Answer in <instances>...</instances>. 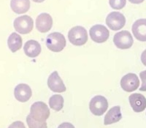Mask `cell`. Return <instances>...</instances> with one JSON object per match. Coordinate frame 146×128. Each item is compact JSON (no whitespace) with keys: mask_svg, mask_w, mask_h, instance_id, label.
Wrapping results in <instances>:
<instances>
[{"mask_svg":"<svg viewBox=\"0 0 146 128\" xmlns=\"http://www.w3.org/2000/svg\"><path fill=\"white\" fill-rule=\"evenodd\" d=\"M58 128H75V127L73 126V125H72L71 123H69V122H64V123L61 124V125L58 127Z\"/></svg>","mask_w":146,"mask_h":128,"instance_id":"cell-24","label":"cell"},{"mask_svg":"<svg viewBox=\"0 0 146 128\" xmlns=\"http://www.w3.org/2000/svg\"><path fill=\"white\" fill-rule=\"evenodd\" d=\"M121 118H122V114H121L120 106L113 107L105 115L104 124L105 125H109L116 123L121 119Z\"/></svg>","mask_w":146,"mask_h":128,"instance_id":"cell-16","label":"cell"},{"mask_svg":"<svg viewBox=\"0 0 146 128\" xmlns=\"http://www.w3.org/2000/svg\"><path fill=\"white\" fill-rule=\"evenodd\" d=\"M14 95L18 101L25 103L31 98L32 91L29 85L25 83H20L15 87L14 90Z\"/></svg>","mask_w":146,"mask_h":128,"instance_id":"cell-12","label":"cell"},{"mask_svg":"<svg viewBox=\"0 0 146 128\" xmlns=\"http://www.w3.org/2000/svg\"><path fill=\"white\" fill-rule=\"evenodd\" d=\"M68 39L72 45L81 46L88 41V33L86 29L81 26L73 27L69 31Z\"/></svg>","mask_w":146,"mask_h":128,"instance_id":"cell-2","label":"cell"},{"mask_svg":"<svg viewBox=\"0 0 146 128\" xmlns=\"http://www.w3.org/2000/svg\"><path fill=\"white\" fill-rule=\"evenodd\" d=\"M141 61L142 63H143L145 66H146V50H145L142 53Z\"/></svg>","mask_w":146,"mask_h":128,"instance_id":"cell-25","label":"cell"},{"mask_svg":"<svg viewBox=\"0 0 146 128\" xmlns=\"http://www.w3.org/2000/svg\"><path fill=\"white\" fill-rule=\"evenodd\" d=\"M7 45L12 52H16L20 50L22 47V38L18 34L13 32L9 36Z\"/></svg>","mask_w":146,"mask_h":128,"instance_id":"cell-18","label":"cell"},{"mask_svg":"<svg viewBox=\"0 0 146 128\" xmlns=\"http://www.w3.org/2000/svg\"><path fill=\"white\" fill-rule=\"evenodd\" d=\"M29 115L36 121L44 122L50 117V110L43 102H36L31 106Z\"/></svg>","mask_w":146,"mask_h":128,"instance_id":"cell-1","label":"cell"},{"mask_svg":"<svg viewBox=\"0 0 146 128\" xmlns=\"http://www.w3.org/2000/svg\"><path fill=\"white\" fill-rule=\"evenodd\" d=\"M132 4H140L144 2V0H129Z\"/></svg>","mask_w":146,"mask_h":128,"instance_id":"cell-26","label":"cell"},{"mask_svg":"<svg viewBox=\"0 0 146 128\" xmlns=\"http://www.w3.org/2000/svg\"><path fill=\"white\" fill-rule=\"evenodd\" d=\"M64 100L63 97L60 95H54L50 97L49 100V105L50 108L54 111H59L63 108L64 106Z\"/></svg>","mask_w":146,"mask_h":128,"instance_id":"cell-19","label":"cell"},{"mask_svg":"<svg viewBox=\"0 0 146 128\" xmlns=\"http://www.w3.org/2000/svg\"><path fill=\"white\" fill-rule=\"evenodd\" d=\"M132 33L139 41L146 42V19H138L133 23Z\"/></svg>","mask_w":146,"mask_h":128,"instance_id":"cell-13","label":"cell"},{"mask_svg":"<svg viewBox=\"0 0 146 128\" xmlns=\"http://www.w3.org/2000/svg\"><path fill=\"white\" fill-rule=\"evenodd\" d=\"M106 24L110 29L118 31L125 26L126 18L124 15L119 12H112L107 16Z\"/></svg>","mask_w":146,"mask_h":128,"instance_id":"cell-6","label":"cell"},{"mask_svg":"<svg viewBox=\"0 0 146 128\" xmlns=\"http://www.w3.org/2000/svg\"><path fill=\"white\" fill-rule=\"evenodd\" d=\"M53 26V18L48 13H41L36 18V28L40 32H48Z\"/></svg>","mask_w":146,"mask_h":128,"instance_id":"cell-11","label":"cell"},{"mask_svg":"<svg viewBox=\"0 0 146 128\" xmlns=\"http://www.w3.org/2000/svg\"><path fill=\"white\" fill-rule=\"evenodd\" d=\"M27 122L29 128H47V122H40L32 118L29 114L27 117Z\"/></svg>","mask_w":146,"mask_h":128,"instance_id":"cell-20","label":"cell"},{"mask_svg":"<svg viewBox=\"0 0 146 128\" xmlns=\"http://www.w3.org/2000/svg\"><path fill=\"white\" fill-rule=\"evenodd\" d=\"M10 7L17 14L25 13L30 8L29 0H11Z\"/></svg>","mask_w":146,"mask_h":128,"instance_id":"cell-17","label":"cell"},{"mask_svg":"<svg viewBox=\"0 0 146 128\" xmlns=\"http://www.w3.org/2000/svg\"><path fill=\"white\" fill-rule=\"evenodd\" d=\"M46 45L51 51L60 52L66 46V39L62 33L53 32L47 37Z\"/></svg>","mask_w":146,"mask_h":128,"instance_id":"cell-3","label":"cell"},{"mask_svg":"<svg viewBox=\"0 0 146 128\" xmlns=\"http://www.w3.org/2000/svg\"><path fill=\"white\" fill-rule=\"evenodd\" d=\"M129 100L135 112L139 113L143 111L146 108V98L141 94H132L129 97Z\"/></svg>","mask_w":146,"mask_h":128,"instance_id":"cell-14","label":"cell"},{"mask_svg":"<svg viewBox=\"0 0 146 128\" xmlns=\"http://www.w3.org/2000/svg\"><path fill=\"white\" fill-rule=\"evenodd\" d=\"M32 1L35 2H36V3H41V2H44L45 0H32Z\"/></svg>","mask_w":146,"mask_h":128,"instance_id":"cell-27","label":"cell"},{"mask_svg":"<svg viewBox=\"0 0 146 128\" xmlns=\"http://www.w3.org/2000/svg\"><path fill=\"white\" fill-rule=\"evenodd\" d=\"M90 37L91 40L97 43H102L108 40L110 36L109 30L101 24H96L90 29Z\"/></svg>","mask_w":146,"mask_h":128,"instance_id":"cell-7","label":"cell"},{"mask_svg":"<svg viewBox=\"0 0 146 128\" xmlns=\"http://www.w3.org/2000/svg\"><path fill=\"white\" fill-rule=\"evenodd\" d=\"M14 28L18 33L26 35L32 32L34 27L33 19L29 15L18 17L14 21Z\"/></svg>","mask_w":146,"mask_h":128,"instance_id":"cell-5","label":"cell"},{"mask_svg":"<svg viewBox=\"0 0 146 128\" xmlns=\"http://www.w3.org/2000/svg\"><path fill=\"white\" fill-rule=\"evenodd\" d=\"M121 88L127 92H131L137 89L139 86V81L135 73H128L121 80Z\"/></svg>","mask_w":146,"mask_h":128,"instance_id":"cell-9","label":"cell"},{"mask_svg":"<svg viewBox=\"0 0 146 128\" xmlns=\"http://www.w3.org/2000/svg\"><path fill=\"white\" fill-rule=\"evenodd\" d=\"M113 42L117 48L120 49H128L132 46L134 40L129 32L121 31L114 35Z\"/></svg>","mask_w":146,"mask_h":128,"instance_id":"cell-8","label":"cell"},{"mask_svg":"<svg viewBox=\"0 0 146 128\" xmlns=\"http://www.w3.org/2000/svg\"><path fill=\"white\" fill-rule=\"evenodd\" d=\"M8 128H26V127L22 121H17L13 122V123H12L8 127Z\"/></svg>","mask_w":146,"mask_h":128,"instance_id":"cell-23","label":"cell"},{"mask_svg":"<svg viewBox=\"0 0 146 128\" xmlns=\"http://www.w3.org/2000/svg\"><path fill=\"white\" fill-rule=\"evenodd\" d=\"M110 7L115 10H121L125 7L126 0H109Z\"/></svg>","mask_w":146,"mask_h":128,"instance_id":"cell-21","label":"cell"},{"mask_svg":"<svg viewBox=\"0 0 146 128\" xmlns=\"http://www.w3.org/2000/svg\"><path fill=\"white\" fill-rule=\"evenodd\" d=\"M48 86L51 91L62 93L66 91V87L57 71H54L48 77Z\"/></svg>","mask_w":146,"mask_h":128,"instance_id":"cell-10","label":"cell"},{"mask_svg":"<svg viewBox=\"0 0 146 128\" xmlns=\"http://www.w3.org/2000/svg\"><path fill=\"white\" fill-rule=\"evenodd\" d=\"M108 102L105 97L96 95L91 99L89 103L90 111L95 116H102L106 112Z\"/></svg>","mask_w":146,"mask_h":128,"instance_id":"cell-4","label":"cell"},{"mask_svg":"<svg viewBox=\"0 0 146 128\" xmlns=\"http://www.w3.org/2000/svg\"><path fill=\"white\" fill-rule=\"evenodd\" d=\"M23 51L27 57L35 58L38 57L41 53L42 48L38 42L35 40H30L25 43L23 47Z\"/></svg>","mask_w":146,"mask_h":128,"instance_id":"cell-15","label":"cell"},{"mask_svg":"<svg viewBox=\"0 0 146 128\" xmlns=\"http://www.w3.org/2000/svg\"><path fill=\"white\" fill-rule=\"evenodd\" d=\"M139 77L142 80V86L139 90L142 91H146V70L142 71L139 73Z\"/></svg>","mask_w":146,"mask_h":128,"instance_id":"cell-22","label":"cell"}]
</instances>
